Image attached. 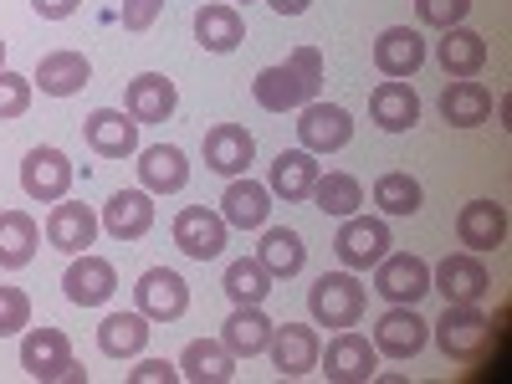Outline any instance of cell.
I'll use <instances>...</instances> for the list:
<instances>
[{
    "label": "cell",
    "instance_id": "b9f144b4",
    "mask_svg": "<svg viewBox=\"0 0 512 384\" xmlns=\"http://www.w3.org/2000/svg\"><path fill=\"white\" fill-rule=\"evenodd\" d=\"M164 11V0H123V26L128 31H149Z\"/></svg>",
    "mask_w": 512,
    "mask_h": 384
},
{
    "label": "cell",
    "instance_id": "ba28073f",
    "mask_svg": "<svg viewBox=\"0 0 512 384\" xmlns=\"http://www.w3.org/2000/svg\"><path fill=\"white\" fill-rule=\"evenodd\" d=\"M297 139H303L308 154H333L344 149L354 139V118L338 108V103H303V113H297Z\"/></svg>",
    "mask_w": 512,
    "mask_h": 384
},
{
    "label": "cell",
    "instance_id": "e575fe53",
    "mask_svg": "<svg viewBox=\"0 0 512 384\" xmlns=\"http://www.w3.org/2000/svg\"><path fill=\"white\" fill-rule=\"evenodd\" d=\"M256 262H262L272 277H297V272L308 267V246H303V236H297V231L272 226L262 236V246H256Z\"/></svg>",
    "mask_w": 512,
    "mask_h": 384
},
{
    "label": "cell",
    "instance_id": "4fadbf2b",
    "mask_svg": "<svg viewBox=\"0 0 512 384\" xmlns=\"http://www.w3.org/2000/svg\"><path fill=\"white\" fill-rule=\"evenodd\" d=\"M425 338H431V323H425L415 308H400V303L374 323V349L384 359H415L425 349Z\"/></svg>",
    "mask_w": 512,
    "mask_h": 384
},
{
    "label": "cell",
    "instance_id": "7c38bea8",
    "mask_svg": "<svg viewBox=\"0 0 512 384\" xmlns=\"http://www.w3.org/2000/svg\"><path fill=\"white\" fill-rule=\"evenodd\" d=\"M431 328H436V344H441L446 359H477V354L487 349V338H492L487 313H477V308H451V303H446V318L431 323Z\"/></svg>",
    "mask_w": 512,
    "mask_h": 384
},
{
    "label": "cell",
    "instance_id": "8992f818",
    "mask_svg": "<svg viewBox=\"0 0 512 384\" xmlns=\"http://www.w3.org/2000/svg\"><path fill=\"white\" fill-rule=\"evenodd\" d=\"M374 292L400 303V308H415L420 297L431 292V267H425V256H415V251L384 256V262L374 267Z\"/></svg>",
    "mask_w": 512,
    "mask_h": 384
},
{
    "label": "cell",
    "instance_id": "836d02e7",
    "mask_svg": "<svg viewBox=\"0 0 512 384\" xmlns=\"http://www.w3.org/2000/svg\"><path fill=\"white\" fill-rule=\"evenodd\" d=\"M36 241H41V231L26 210H0V267L21 272L36 256Z\"/></svg>",
    "mask_w": 512,
    "mask_h": 384
},
{
    "label": "cell",
    "instance_id": "6da1fadb",
    "mask_svg": "<svg viewBox=\"0 0 512 384\" xmlns=\"http://www.w3.org/2000/svg\"><path fill=\"white\" fill-rule=\"evenodd\" d=\"M318 88H323V52L318 47H297V52H287V62L256 72L251 98L262 103L267 113H287V108L313 103Z\"/></svg>",
    "mask_w": 512,
    "mask_h": 384
},
{
    "label": "cell",
    "instance_id": "f546056e",
    "mask_svg": "<svg viewBox=\"0 0 512 384\" xmlns=\"http://www.w3.org/2000/svg\"><path fill=\"white\" fill-rule=\"evenodd\" d=\"M267 210H272V190H267V185H256V180H231L226 195H221V216H226V226H241V231L267 226Z\"/></svg>",
    "mask_w": 512,
    "mask_h": 384
},
{
    "label": "cell",
    "instance_id": "4316f807",
    "mask_svg": "<svg viewBox=\"0 0 512 384\" xmlns=\"http://www.w3.org/2000/svg\"><path fill=\"white\" fill-rule=\"evenodd\" d=\"M88 77H93V67H88L82 52H52V57L36 62L31 88L41 82V93H47V98H72L77 88H88Z\"/></svg>",
    "mask_w": 512,
    "mask_h": 384
},
{
    "label": "cell",
    "instance_id": "74e56055",
    "mask_svg": "<svg viewBox=\"0 0 512 384\" xmlns=\"http://www.w3.org/2000/svg\"><path fill=\"white\" fill-rule=\"evenodd\" d=\"M420 180L405 175V169H390V175H379L374 180V205L384 210V216H415L420 210Z\"/></svg>",
    "mask_w": 512,
    "mask_h": 384
},
{
    "label": "cell",
    "instance_id": "603a6c76",
    "mask_svg": "<svg viewBox=\"0 0 512 384\" xmlns=\"http://www.w3.org/2000/svg\"><path fill=\"white\" fill-rule=\"evenodd\" d=\"M139 180H144L149 195H175V190H185V180H190L185 149H175V144H149V149L139 154Z\"/></svg>",
    "mask_w": 512,
    "mask_h": 384
},
{
    "label": "cell",
    "instance_id": "d590c367",
    "mask_svg": "<svg viewBox=\"0 0 512 384\" xmlns=\"http://www.w3.org/2000/svg\"><path fill=\"white\" fill-rule=\"evenodd\" d=\"M226 297L236 308H262L272 297V272L256 262V256H241V262L226 267Z\"/></svg>",
    "mask_w": 512,
    "mask_h": 384
},
{
    "label": "cell",
    "instance_id": "7402d4cb",
    "mask_svg": "<svg viewBox=\"0 0 512 384\" xmlns=\"http://www.w3.org/2000/svg\"><path fill=\"white\" fill-rule=\"evenodd\" d=\"M369 113H374V123L384 128V134H405V128L420 123V98H415L410 82L390 77V82H379V88H374Z\"/></svg>",
    "mask_w": 512,
    "mask_h": 384
},
{
    "label": "cell",
    "instance_id": "f1b7e54d",
    "mask_svg": "<svg viewBox=\"0 0 512 384\" xmlns=\"http://www.w3.org/2000/svg\"><path fill=\"white\" fill-rule=\"evenodd\" d=\"M436 62L446 67V77H477L487 67V36L466 31V26H451L436 41Z\"/></svg>",
    "mask_w": 512,
    "mask_h": 384
},
{
    "label": "cell",
    "instance_id": "ac0fdd59",
    "mask_svg": "<svg viewBox=\"0 0 512 384\" xmlns=\"http://www.w3.org/2000/svg\"><path fill=\"white\" fill-rule=\"evenodd\" d=\"M47 241L57 246V251H67V256H77V251H88L93 241H98V216L88 205H77V200H57L52 205V216H47Z\"/></svg>",
    "mask_w": 512,
    "mask_h": 384
},
{
    "label": "cell",
    "instance_id": "f6af8a7d",
    "mask_svg": "<svg viewBox=\"0 0 512 384\" xmlns=\"http://www.w3.org/2000/svg\"><path fill=\"white\" fill-rule=\"evenodd\" d=\"M267 6H272L277 16H303V11L313 6V0H267Z\"/></svg>",
    "mask_w": 512,
    "mask_h": 384
},
{
    "label": "cell",
    "instance_id": "8fae6325",
    "mask_svg": "<svg viewBox=\"0 0 512 384\" xmlns=\"http://www.w3.org/2000/svg\"><path fill=\"white\" fill-rule=\"evenodd\" d=\"M21 190L41 205H57L72 190V159L62 149H31L21 159Z\"/></svg>",
    "mask_w": 512,
    "mask_h": 384
},
{
    "label": "cell",
    "instance_id": "d6a6232c",
    "mask_svg": "<svg viewBox=\"0 0 512 384\" xmlns=\"http://www.w3.org/2000/svg\"><path fill=\"white\" fill-rule=\"evenodd\" d=\"M149 344V318L144 313H113L98 323V349L108 359H134Z\"/></svg>",
    "mask_w": 512,
    "mask_h": 384
},
{
    "label": "cell",
    "instance_id": "277c9868",
    "mask_svg": "<svg viewBox=\"0 0 512 384\" xmlns=\"http://www.w3.org/2000/svg\"><path fill=\"white\" fill-rule=\"evenodd\" d=\"M431 292H441L451 308H477L482 297L492 292V277H487L477 251H451V256H441L436 272H431Z\"/></svg>",
    "mask_w": 512,
    "mask_h": 384
},
{
    "label": "cell",
    "instance_id": "e0dca14e",
    "mask_svg": "<svg viewBox=\"0 0 512 384\" xmlns=\"http://www.w3.org/2000/svg\"><path fill=\"white\" fill-rule=\"evenodd\" d=\"M82 134H88V149L103 154V159H128V154H139V123L128 118V113H118V108L88 113Z\"/></svg>",
    "mask_w": 512,
    "mask_h": 384
},
{
    "label": "cell",
    "instance_id": "cb8c5ba5",
    "mask_svg": "<svg viewBox=\"0 0 512 384\" xmlns=\"http://www.w3.org/2000/svg\"><path fill=\"white\" fill-rule=\"evenodd\" d=\"M420 62H425V41H420V31H410V26L379 31V41H374V67H379L384 77H415Z\"/></svg>",
    "mask_w": 512,
    "mask_h": 384
},
{
    "label": "cell",
    "instance_id": "7bdbcfd3",
    "mask_svg": "<svg viewBox=\"0 0 512 384\" xmlns=\"http://www.w3.org/2000/svg\"><path fill=\"white\" fill-rule=\"evenodd\" d=\"M175 379H180V364H164V359H144L128 374V384H175Z\"/></svg>",
    "mask_w": 512,
    "mask_h": 384
},
{
    "label": "cell",
    "instance_id": "2e32d148",
    "mask_svg": "<svg viewBox=\"0 0 512 384\" xmlns=\"http://www.w3.org/2000/svg\"><path fill=\"white\" fill-rule=\"evenodd\" d=\"M456 241L466 251H497L507 241V210L497 200H466L461 216H456Z\"/></svg>",
    "mask_w": 512,
    "mask_h": 384
},
{
    "label": "cell",
    "instance_id": "484cf974",
    "mask_svg": "<svg viewBox=\"0 0 512 384\" xmlns=\"http://www.w3.org/2000/svg\"><path fill=\"white\" fill-rule=\"evenodd\" d=\"M231 374H236V354L221 338H195L180 354V379H190V384H226Z\"/></svg>",
    "mask_w": 512,
    "mask_h": 384
},
{
    "label": "cell",
    "instance_id": "52a82bcc",
    "mask_svg": "<svg viewBox=\"0 0 512 384\" xmlns=\"http://www.w3.org/2000/svg\"><path fill=\"white\" fill-rule=\"evenodd\" d=\"M318 369H323L333 384H364V379H374V369H379V349L369 344L364 333L338 328V338L328 344V354H318Z\"/></svg>",
    "mask_w": 512,
    "mask_h": 384
},
{
    "label": "cell",
    "instance_id": "ffe728a7",
    "mask_svg": "<svg viewBox=\"0 0 512 384\" xmlns=\"http://www.w3.org/2000/svg\"><path fill=\"white\" fill-rule=\"evenodd\" d=\"M251 159H256V139L246 134L241 123H216L205 134V164L216 169V175H241V169H251Z\"/></svg>",
    "mask_w": 512,
    "mask_h": 384
},
{
    "label": "cell",
    "instance_id": "9a60e30c",
    "mask_svg": "<svg viewBox=\"0 0 512 384\" xmlns=\"http://www.w3.org/2000/svg\"><path fill=\"white\" fill-rule=\"evenodd\" d=\"M113 287H118L113 262H103V256H93V251H77V262H72L67 277H62L67 303H77V308H98V303H108Z\"/></svg>",
    "mask_w": 512,
    "mask_h": 384
},
{
    "label": "cell",
    "instance_id": "5b68a950",
    "mask_svg": "<svg viewBox=\"0 0 512 384\" xmlns=\"http://www.w3.org/2000/svg\"><path fill=\"white\" fill-rule=\"evenodd\" d=\"M390 226H384L379 216H344V226H338V236H333V251H338V262H344L349 272H369V267H379L384 256H390Z\"/></svg>",
    "mask_w": 512,
    "mask_h": 384
},
{
    "label": "cell",
    "instance_id": "60d3db41",
    "mask_svg": "<svg viewBox=\"0 0 512 384\" xmlns=\"http://www.w3.org/2000/svg\"><path fill=\"white\" fill-rule=\"evenodd\" d=\"M31 108V77L0 67V118H21Z\"/></svg>",
    "mask_w": 512,
    "mask_h": 384
},
{
    "label": "cell",
    "instance_id": "ee69618b",
    "mask_svg": "<svg viewBox=\"0 0 512 384\" xmlns=\"http://www.w3.org/2000/svg\"><path fill=\"white\" fill-rule=\"evenodd\" d=\"M31 6H36L41 21H67V16L82 6V0H31Z\"/></svg>",
    "mask_w": 512,
    "mask_h": 384
},
{
    "label": "cell",
    "instance_id": "bcb514c9",
    "mask_svg": "<svg viewBox=\"0 0 512 384\" xmlns=\"http://www.w3.org/2000/svg\"><path fill=\"white\" fill-rule=\"evenodd\" d=\"M0 67H6V41H0Z\"/></svg>",
    "mask_w": 512,
    "mask_h": 384
},
{
    "label": "cell",
    "instance_id": "44dd1931",
    "mask_svg": "<svg viewBox=\"0 0 512 384\" xmlns=\"http://www.w3.org/2000/svg\"><path fill=\"white\" fill-rule=\"evenodd\" d=\"M149 226H154V200H149V190H118V195L103 205V231H108L113 241H139V236H149Z\"/></svg>",
    "mask_w": 512,
    "mask_h": 384
},
{
    "label": "cell",
    "instance_id": "9c48e42d",
    "mask_svg": "<svg viewBox=\"0 0 512 384\" xmlns=\"http://www.w3.org/2000/svg\"><path fill=\"white\" fill-rule=\"evenodd\" d=\"M175 246L195 262H210V256L226 251V216L210 205H185L175 216Z\"/></svg>",
    "mask_w": 512,
    "mask_h": 384
},
{
    "label": "cell",
    "instance_id": "d6986e66",
    "mask_svg": "<svg viewBox=\"0 0 512 384\" xmlns=\"http://www.w3.org/2000/svg\"><path fill=\"white\" fill-rule=\"evenodd\" d=\"M318 175H323V169H318V154H308V149H282V154L272 159L267 190L282 195L287 205H297V200H308V195H313Z\"/></svg>",
    "mask_w": 512,
    "mask_h": 384
},
{
    "label": "cell",
    "instance_id": "ab89813d",
    "mask_svg": "<svg viewBox=\"0 0 512 384\" xmlns=\"http://www.w3.org/2000/svg\"><path fill=\"white\" fill-rule=\"evenodd\" d=\"M31 328V297L21 287H0V338Z\"/></svg>",
    "mask_w": 512,
    "mask_h": 384
},
{
    "label": "cell",
    "instance_id": "5bb4252c",
    "mask_svg": "<svg viewBox=\"0 0 512 384\" xmlns=\"http://www.w3.org/2000/svg\"><path fill=\"white\" fill-rule=\"evenodd\" d=\"M272 364H277V374L282 379H303V374H313L318 369V354H323V344H318V333L308 328V323H282V328H272Z\"/></svg>",
    "mask_w": 512,
    "mask_h": 384
},
{
    "label": "cell",
    "instance_id": "7a4b0ae2",
    "mask_svg": "<svg viewBox=\"0 0 512 384\" xmlns=\"http://www.w3.org/2000/svg\"><path fill=\"white\" fill-rule=\"evenodd\" d=\"M21 369L31 379H41V384H57V379L82 384V379H88V369L72 364V344H67L62 328H26V338H21Z\"/></svg>",
    "mask_w": 512,
    "mask_h": 384
},
{
    "label": "cell",
    "instance_id": "4dcf8cb0",
    "mask_svg": "<svg viewBox=\"0 0 512 384\" xmlns=\"http://www.w3.org/2000/svg\"><path fill=\"white\" fill-rule=\"evenodd\" d=\"M272 318L262 313V308H236L231 318H226V328H221V344L236 354V359H256L267 344H272Z\"/></svg>",
    "mask_w": 512,
    "mask_h": 384
},
{
    "label": "cell",
    "instance_id": "f35d334b",
    "mask_svg": "<svg viewBox=\"0 0 512 384\" xmlns=\"http://www.w3.org/2000/svg\"><path fill=\"white\" fill-rule=\"evenodd\" d=\"M466 11H472V0H415V16H420L425 26H436V31L461 26Z\"/></svg>",
    "mask_w": 512,
    "mask_h": 384
},
{
    "label": "cell",
    "instance_id": "8d00e7d4",
    "mask_svg": "<svg viewBox=\"0 0 512 384\" xmlns=\"http://www.w3.org/2000/svg\"><path fill=\"white\" fill-rule=\"evenodd\" d=\"M308 200L323 210V216L344 221V216H354V210L364 205V185H359L354 175H338V169H333V175H318V185H313Z\"/></svg>",
    "mask_w": 512,
    "mask_h": 384
},
{
    "label": "cell",
    "instance_id": "83f0119b",
    "mask_svg": "<svg viewBox=\"0 0 512 384\" xmlns=\"http://www.w3.org/2000/svg\"><path fill=\"white\" fill-rule=\"evenodd\" d=\"M441 118L451 128H477V123L492 118V93L482 88V82H472V77H456V82H446V93H441Z\"/></svg>",
    "mask_w": 512,
    "mask_h": 384
},
{
    "label": "cell",
    "instance_id": "1f68e13d",
    "mask_svg": "<svg viewBox=\"0 0 512 384\" xmlns=\"http://www.w3.org/2000/svg\"><path fill=\"white\" fill-rule=\"evenodd\" d=\"M195 41L205 52H236L246 41V21L236 6H200L195 11Z\"/></svg>",
    "mask_w": 512,
    "mask_h": 384
},
{
    "label": "cell",
    "instance_id": "30bf717a",
    "mask_svg": "<svg viewBox=\"0 0 512 384\" xmlns=\"http://www.w3.org/2000/svg\"><path fill=\"white\" fill-rule=\"evenodd\" d=\"M134 292H139V313H144L149 323H175V318H185V308H190L185 277L169 272V267H149Z\"/></svg>",
    "mask_w": 512,
    "mask_h": 384
},
{
    "label": "cell",
    "instance_id": "d4e9b609",
    "mask_svg": "<svg viewBox=\"0 0 512 384\" xmlns=\"http://www.w3.org/2000/svg\"><path fill=\"white\" fill-rule=\"evenodd\" d=\"M175 103H180V93L164 72H139L128 82V118L134 123H164L175 113Z\"/></svg>",
    "mask_w": 512,
    "mask_h": 384
},
{
    "label": "cell",
    "instance_id": "3957f363",
    "mask_svg": "<svg viewBox=\"0 0 512 384\" xmlns=\"http://www.w3.org/2000/svg\"><path fill=\"white\" fill-rule=\"evenodd\" d=\"M364 303H369V297H364L354 272H328L308 292V313H313L318 328H354L364 318Z\"/></svg>",
    "mask_w": 512,
    "mask_h": 384
}]
</instances>
